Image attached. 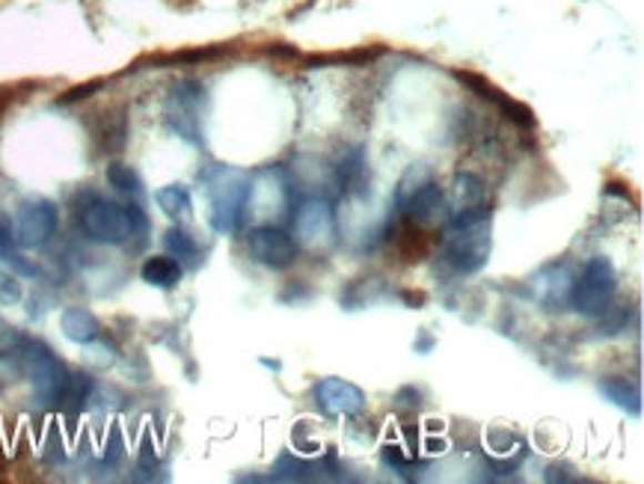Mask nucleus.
Listing matches in <instances>:
<instances>
[{"instance_id": "nucleus-1", "label": "nucleus", "mask_w": 644, "mask_h": 484, "mask_svg": "<svg viewBox=\"0 0 644 484\" xmlns=\"http://www.w3.org/2000/svg\"><path fill=\"white\" fill-rule=\"evenodd\" d=\"M200 184L209 196V220L218 235H235L244 226L246 209H250V188L253 175L241 167L211 164L200 173Z\"/></svg>"}, {"instance_id": "nucleus-2", "label": "nucleus", "mask_w": 644, "mask_h": 484, "mask_svg": "<svg viewBox=\"0 0 644 484\" xmlns=\"http://www.w3.org/2000/svg\"><path fill=\"white\" fill-rule=\"evenodd\" d=\"M12 354L19 360L21 375H28L39 407H48V411L63 407L69 384H72V372L66 369L63 360L46 342H39L33 336H16Z\"/></svg>"}, {"instance_id": "nucleus-3", "label": "nucleus", "mask_w": 644, "mask_h": 484, "mask_svg": "<svg viewBox=\"0 0 644 484\" xmlns=\"http://www.w3.org/2000/svg\"><path fill=\"white\" fill-rule=\"evenodd\" d=\"M81 229L95 244H125L134 235L149 232V220H145L140 205H119L110 202L99 193H87L81 202Z\"/></svg>"}, {"instance_id": "nucleus-4", "label": "nucleus", "mask_w": 644, "mask_h": 484, "mask_svg": "<svg viewBox=\"0 0 644 484\" xmlns=\"http://www.w3.org/2000/svg\"><path fill=\"white\" fill-rule=\"evenodd\" d=\"M617 292L615 265L606 256H594L585 262L582 274L576 276L571 294V310L585 315V319H600L612 310Z\"/></svg>"}, {"instance_id": "nucleus-5", "label": "nucleus", "mask_w": 644, "mask_h": 484, "mask_svg": "<svg viewBox=\"0 0 644 484\" xmlns=\"http://www.w3.org/2000/svg\"><path fill=\"white\" fill-rule=\"evenodd\" d=\"M487 223H491V220L475 223V226L449 229V238H445L443 244V262L449 265L452 274L472 276L479 274L481 268L491 262L493 238Z\"/></svg>"}, {"instance_id": "nucleus-6", "label": "nucleus", "mask_w": 644, "mask_h": 484, "mask_svg": "<svg viewBox=\"0 0 644 484\" xmlns=\"http://www.w3.org/2000/svg\"><path fill=\"white\" fill-rule=\"evenodd\" d=\"M202 110H205V90H202L200 81H182L175 83L170 90V99H167V125L184 138L188 143H197L202 147L200 122Z\"/></svg>"}, {"instance_id": "nucleus-7", "label": "nucleus", "mask_w": 644, "mask_h": 484, "mask_svg": "<svg viewBox=\"0 0 644 484\" xmlns=\"http://www.w3.org/2000/svg\"><path fill=\"white\" fill-rule=\"evenodd\" d=\"M573 283H576V274L571 271V265H564V262H550V265L541 268V271L523 285V294L546 312L571 310Z\"/></svg>"}, {"instance_id": "nucleus-8", "label": "nucleus", "mask_w": 644, "mask_h": 484, "mask_svg": "<svg viewBox=\"0 0 644 484\" xmlns=\"http://www.w3.org/2000/svg\"><path fill=\"white\" fill-rule=\"evenodd\" d=\"M246 250L250 256L264 268H289L300 253L298 238L285 232L282 226H273V223H262V226H253L246 232Z\"/></svg>"}, {"instance_id": "nucleus-9", "label": "nucleus", "mask_w": 644, "mask_h": 484, "mask_svg": "<svg viewBox=\"0 0 644 484\" xmlns=\"http://www.w3.org/2000/svg\"><path fill=\"white\" fill-rule=\"evenodd\" d=\"M57 223H60V211L51 200L33 196V200L21 202L19 220H16V244L24 250L46 248L54 238Z\"/></svg>"}, {"instance_id": "nucleus-10", "label": "nucleus", "mask_w": 644, "mask_h": 484, "mask_svg": "<svg viewBox=\"0 0 644 484\" xmlns=\"http://www.w3.org/2000/svg\"><path fill=\"white\" fill-rule=\"evenodd\" d=\"M312 402L330 420H356L365 411V393L345 377H321L312 386Z\"/></svg>"}, {"instance_id": "nucleus-11", "label": "nucleus", "mask_w": 644, "mask_h": 484, "mask_svg": "<svg viewBox=\"0 0 644 484\" xmlns=\"http://www.w3.org/2000/svg\"><path fill=\"white\" fill-rule=\"evenodd\" d=\"M336 229V214H333V202L324 196H309L294 214V232H298V244L318 248L321 241H328Z\"/></svg>"}, {"instance_id": "nucleus-12", "label": "nucleus", "mask_w": 644, "mask_h": 484, "mask_svg": "<svg viewBox=\"0 0 644 484\" xmlns=\"http://www.w3.org/2000/svg\"><path fill=\"white\" fill-rule=\"evenodd\" d=\"M253 184L268 191L264 202H255L259 214H289L291 205H294V184H291L289 173L282 167H264V170H259Z\"/></svg>"}, {"instance_id": "nucleus-13", "label": "nucleus", "mask_w": 644, "mask_h": 484, "mask_svg": "<svg viewBox=\"0 0 644 484\" xmlns=\"http://www.w3.org/2000/svg\"><path fill=\"white\" fill-rule=\"evenodd\" d=\"M463 83H470L472 90L479 92L481 99H491L496 108L505 113V119H511L514 125H520V129H535V113L526 108V104H520V101L509 99V95H502L493 83H487L484 78H475V74H457Z\"/></svg>"}, {"instance_id": "nucleus-14", "label": "nucleus", "mask_w": 644, "mask_h": 484, "mask_svg": "<svg viewBox=\"0 0 644 484\" xmlns=\"http://www.w3.org/2000/svg\"><path fill=\"white\" fill-rule=\"evenodd\" d=\"M479 205H487V184L481 182L475 173H457L452 182V193H449V214H461V211H472Z\"/></svg>"}, {"instance_id": "nucleus-15", "label": "nucleus", "mask_w": 644, "mask_h": 484, "mask_svg": "<svg viewBox=\"0 0 644 484\" xmlns=\"http://www.w3.org/2000/svg\"><path fill=\"white\" fill-rule=\"evenodd\" d=\"M60 327H63L66 339L74 342V345H92L101 336L99 319L90 310H83V306H69L63 312V319H60Z\"/></svg>"}, {"instance_id": "nucleus-16", "label": "nucleus", "mask_w": 644, "mask_h": 484, "mask_svg": "<svg viewBox=\"0 0 644 484\" xmlns=\"http://www.w3.org/2000/svg\"><path fill=\"white\" fill-rule=\"evenodd\" d=\"M140 276H143V283L154 285V289H175V285L182 283L184 268L173 256H152L143 262Z\"/></svg>"}, {"instance_id": "nucleus-17", "label": "nucleus", "mask_w": 644, "mask_h": 484, "mask_svg": "<svg viewBox=\"0 0 644 484\" xmlns=\"http://www.w3.org/2000/svg\"><path fill=\"white\" fill-rule=\"evenodd\" d=\"M600 393L606 395L608 402L617 404L621 411L630 413V416H642V393H638V386L630 384L626 377L608 375L600 381Z\"/></svg>"}, {"instance_id": "nucleus-18", "label": "nucleus", "mask_w": 644, "mask_h": 484, "mask_svg": "<svg viewBox=\"0 0 644 484\" xmlns=\"http://www.w3.org/2000/svg\"><path fill=\"white\" fill-rule=\"evenodd\" d=\"M333 182L339 193L363 191L360 184L365 182V149H351L336 167H333Z\"/></svg>"}, {"instance_id": "nucleus-19", "label": "nucleus", "mask_w": 644, "mask_h": 484, "mask_svg": "<svg viewBox=\"0 0 644 484\" xmlns=\"http://www.w3.org/2000/svg\"><path fill=\"white\" fill-rule=\"evenodd\" d=\"M154 202H158V209L164 211L167 218H184L191 211V188L167 184V188L154 193Z\"/></svg>"}, {"instance_id": "nucleus-20", "label": "nucleus", "mask_w": 644, "mask_h": 484, "mask_svg": "<svg viewBox=\"0 0 644 484\" xmlns=\"http://www.w3.org/2000/svg\"><path fill=\"white\" fill-rule=\"evenodd\" d=\"M164 248L167 253L173 259H179V262H197V259H200V244H197L191 232H184V229H167Z\"/></svg>"}, {"instance_id": "nucleus-21", "label": "nucleus", "mask_w": 644, "mask_h": 484, "mask_svg": "<svg viewBox=\"0 0 644 484\" xmlns=\"http://www.w3.org/2000/svg\"><path fill=\"white\" fill-rule=\"evenodd\" d=\"M0 262L12 265L19 274L37 276V268L30 265V262H24V259L16 253V232H12V226L3 218H0Z\"/></svg>"}, {"instance_id": "nucleus-22", "label": "nucleus", "mask_w": 644, "mask_h": 484, "mask_svg": "<svg viewBox=\"0 0 644 484\" xmlns=\"http://www.w3.org/2000/svg\"><path fill=\"white\" fill-rule=\"evenodd\" d=\"M108 182L113 191L125 193V196H134V200L143 193V182H140L137 170H131V167L122 164V161H113V164L108 167Z\"/></svg>"}, {"instance_id": "nucleus-23", "label": "nucleus", "mask_w": 644, "mask_h": 484, "mask_svg": "<svg viewBox=\"0 0 644 484\" xmlns=\"http://www.w3.org/2000/svg\"><path fill=\"white\" fill-rule=\"evenodd\" d=\"M399 250L407 262H422V256L427 253V235L422 229L413 226V223H407L404 232L399 235Z\"/></svg>"}, {"instance_id": "nucleus-24", "label": "nucleus", "mask_w": 644, "mask_h": 484, "mask_svg": "<svg viewBox=\"0 0 644 484\" xmlns=\"http://www.w3.org/2000/svg\"><path fill=\"white\" fill-rule=\"evenodd\" d=\"M381 457H383V464L390 466L392 473H399L401 478H416V475L410 473V470H416V461L404 455V452H401V446H386L381 452Z\"/></svg>"}, {"instance_id": "nucleus-25", "label": "nucleus", "mask_w": 644, "mask_h": 484, "mask_svg": "<svg viewBox=\"0 0 644 484\" xmlns=\"http://www.w3.org/2000/svg\"><path fill=\"white\" fill-rule=\"evenodd\" d=\"M21 301L19 276L10 271H0V306H16Z\"/></svg>"}, {"instance_id": "nucleus-26", "label": "nucleus", "mask_w": 644, "mask_h": 484, "mask_svg": "<svg viewBox=\"0 0 644 484\" xmlns=\"http://www.w3.org/2000/svg\"><path fill=\"white\" fill-rule=\"evenodd\" d=\"M431 345H434V339L425 336V333H422V339H419V342H413V347H416V354H425V351H431Z\"/></svg>"}, {"instance_id": "nucleus-27", "label": "nucleus", "mask_w": 644, "mask_h": 484, "mask_svg": "<svg viewBox=\"0 0 644 484\" xmlns=\"http://www.w3.org/2000/svg\"><path fill=\"white\" fill-rule=\"evenodd\" d=\"M262 366L264 369H273V372H280V363H276V360H262Z\"/></svg>"}]
</instances>
